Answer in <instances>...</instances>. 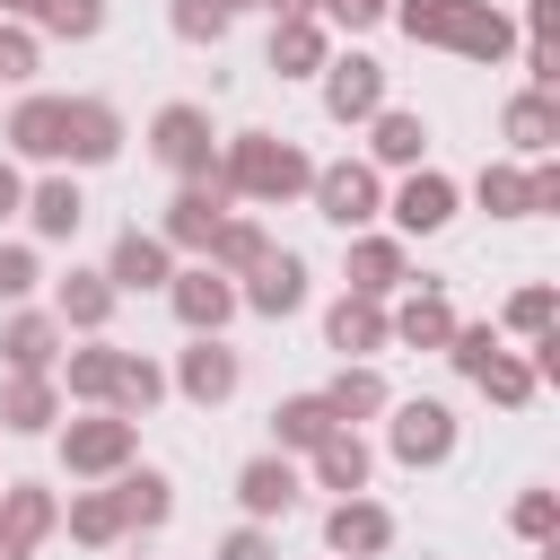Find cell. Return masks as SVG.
I'll use <instances>...</instances> for the list:
<instances>
[{
    "instance_id": "7c38bea8",
    "label": "cell",
    "mask_w": 560,
    "mask_h": 560,
    "mask_svg": "<svg viewBox=\"0 0 560 560\" xmlns=\"http://www.w3.org/2000/svg\"><path fill=\"white\" fill-rule=\"evenodd\" d=\"M184 385H192V394L210 402V394H228V385H236V359H228V350H192V368H184Z\"/></svg>"
},
{
    "instance_id": "603a6c76",
    "label": "cell",
    "mask_w": 560,
    "mask_h": 560,
    "mask_svg": "<svg viewBox=\"0 0 560 560\" xmlns=\"http://www.w3.org/2000/svg\"><path fill=\"white\" fill-rule=\"evenodd\" d=\"M376 149H385V158H411V149H420V122H411V114H385Z\"/></svg>"
},
{
    "instance_id": "9a60e30c",
    "label": "cell",
    "mask_w": 560,
    "mask_h": 560,
    "mask_svg": "<svg viewBox=\"0 0 560 560\" xmlns=\"http://www.w3.org/2000/svg\"><path fill=\"white\" fill-rule=\"evenodd\" d=\"M175 306H184L192 324H219V315H228V289H219V280L201 271V280H184V289H175Z\"/></svg>"
},
{
    "instance_id": "ac0fdd59",
    "label": "cell",
    "mask_w": 560,
    "mask_h": 560,
    "mask_svg": "<svg viewBox=\"0 0 560 560\" xmlns=\"http://www.w3.org/2000/svg\"><path fill=\"white\" fill-rule=\"evenodd\" d=\"M122 455V420H105V429H79L70 438V464H114Z\"/></svg>"
},
{
    "instance_id": "3957f363",
    "label": "cell",
    "mask_w": 560,
    "mask_h": 560,
    "mask_svg": "<svg viewBox=\"0 0 560 560\" xmlns=\"http://www.w3.org/2000/svg\"><path fill=\"white\" fill-rule=\"evenodd\" d=\"M158 158H175V166H201V158H210V140H201V114H192V105L158 114Z\"/></svg>"
},
{
    "instance_id": "277c9868",
    "label": "cell",
    "mask_w": 560,
    "mask_h": 560,
    "mask_svg": "<svg viewBox=\"0 0 560 560\" xmlns=\"http://www.w3.org/2000/svg\"><path fill=\"white\" fill-rule=\"evenodd\" d=\"M446 438H455V429H446V411H438V402H411V411H402V429H394V446H402L411 464H420V455H446Z\"/></svg>"
},
{
    "instance_id": "f1b7e54d",
    "label": "cell",
    "mask_w": 560,
    "mask_h": 560,
    "mask_svg": "<svg viewBox=\"0 0 560 560\" xmlns=\"http://www.w3.org/2000/svg\"><path fill=\"white\" fill-rule=\"evenodd\" d=\"M332 402H341V411H368V402H376V376H341V394H332Z\"/></svg>"
},
{
    "instance_id": "cb8c5ba5",
    "label": "cell",
    "mask_w": 560,
    "mask_h": 560,
    "mask_svg": "<svg viewBox=\"0 0 560 560\" xmlns=\"http://www.w3.org/2000/svg\"><path fill=\"white\" fill-rule=\"evenodd\" d=\"M394 280V254L385 245H359V289H385Z\"/></svg>"
},
{
    "instance_id": "5bb4252c",
    "label": "cell",
    "mask_w": 560,
    "mask_h": 560,
    "mask_svg": "<svg viewBox=\"0 0 560 560\" xmlns=\"http://www.w3.org/2000/svg\"><path fill=\"white\" fill-rule=\"evenodd\" d=\"M254 306H271V315H280V306H298V262H289V254H280V262H262V280H254Z\"/></svg>"
},
{
    "instance_id": "1f68e13d",
    "label": "cell",
    "mask_w": 560,
    "mask_h": 560,
    "mask_svg": "<svg viewBox=\"0 0 560 560\" xmlns=\"http://www.w3.org/2000/svg\"><path fill=\"white\" fill-rule=\"evenodd\" d=\"M26 280H35V271H26V254H0V298H18Z\"/></svg>"
},
{
    "instance_id": "44dd1931",
    "label": "cell",
    "mask_w": 560,
    "mask_h": 560,
    "mask_svg": "<svg viewBox=\"0 0 560 560\" xmlns=\"http://www.w3.org/2000/svg\"><path fill=\"white\" fill-rule=\"evenodd\" d=\"M332 341H341V350H368V341H376V315H368V306H341V315H332Z\"/></svg>"
},
{
    "instance_id": "ffe728a7",
    "label": "cell",
    "mask_w": 560,
    "mask_h": 560,
    "mask_svg": "<svg viewBox=\"0 0 560 560\" xmlns=\"http://www.w3.org/2000/svg\"><path fill=\"white\" fill-rule=\"evenodd\" d=\"M210 228H219L210 192H184V201H175V236H210Z\"/></svg>"
},
{
    "instance_id": "7402d4cb",
    "label": "cell",
    "mask_w": 560,
    "mask_h": 560,
    "mask_svg": "<svg viewBox=\"0 0 560 560\" xmlns=\"http://www.w3.org/2000/svg\"><path fill=\"white\" fill-rule=\"evenodd\" d=\"M175 26H184V35H219V26H228V0H184Z\"/></svg>"
},
{
    "instance_id": "2e32d148",
    "label": "cell",
    "mask_w": 560,
    "mask_h": 560,
    "mask_svg": "<svg viewBox=\"0 0 560 560\" xmlns=\"http://www.w3.org/2000/svg\"><path fill=\"white\" fill-rule=\"evenodd\" d=\"M35 525H44V499L26 490V499L9 508V525H0V560H26V534H35Z\"/></svg>"
},
{
    "instance_id": "6da1fadb",
    "label": "cell",
    "mask_w": 560,
    "mask_h": 560,
    "mask_svg": "<svg viewBox=\"0 0 560 560\" xmlns=\"http://www.w3.org/2000/svg\"><path fill=\"white\" fill-rule=\"evenodd\" d=\"M411 35H446V44L490 52V44H499V18H472V9H455V0H411Z\"/></svg>"
},
{
    "instance_id": "836d02e7",
    "label": "cell",
    "mask_w": 560,
    "mask_h": 560,
    "mask_svg": "<svg viewBox=\"0 0 560 560\" xmlns=\"http://www.w3.org/2000/svg\"><path fill=\"white\" fill-rule=\"evenodd\" d=\"M228 560H271V551H262L254 534H236V542H228Z\"/></svg>"
},
{
    "instance_id": "f546056e",
    "label": "cell",
    "mask_w": 560,
    "mask_h": 560,
    "mask_svg": "<svg viewBox=\"0 0 560 560\" xmlns=\"http://www.w3.org/2000/svg\"><path fill=\"white\" fill-rule=\"evenodd\" d=\"M9 420H18V429H35V420H44V394H35V385H18V394H9Z\"/></svg>"
},
{
    "instance_id": "52a82bcc",
    "label": "cell",
    "mask_w": 560,
    "mask_h": 560,
    "mask_svg": "<svg viewBox=\"0 0 560 560\" xmlns=\"http://www.w3.org/2000/svg\"><path fill=\"white\" fill-rule=\"evenodd\" d=\"M289 499H298V472H289V464H254V472H245V508L271 516V508H289Z\"/></svg>"
},
{
    "instance_id": "4dcf8cb0",
    "label": "cell",
    "mask_w": 560,
    "mask_h": 560,
    "mask_svg": "<svg viewBox=\"0 0 560 560\" xmlns=\"http://www.w3.org/2000/svg\"><path fill=\"white\" fill-rule=\"evenodd\" d=\"M219 254H228V262H254L262 245H254V228H228V236H219Z\"/></svg>"
},
{
    "instance_id": "4316f807",
    "label": "cell",
    "mask_w": 560,
    "mask_h": 560,
    "mask_svg": "<svg viewBox=\"0 0 560 560\" xmlns=\"http://www.w3.org/2000/svg\"><path fill=\"white\" fill-rule=\"evenodd\" d=\"M9 359L35 368V359H44V324H18V332H9Z\"/></svg>"
},
{
    "instance_id": "ba28073f",
    "label": "cell",
    "mask_w": 560,
    "mask_h": 560,
    "mask_svg": "<svg viewBox=\"0 0 560 560\" xmlns=\"http://www.w3.org/2000/svg\"><path fill=\"white\" fill-rule=\"evenodd\" d=\"M376 105V61H341V79H332V114H368Z\"/></svg>"
},
{
    "instance_id": "8fae6325",
    "label": "cell",
    "mask_w": 560,
    "mask_h": 560,
    "mask_svg": "<svg viewBox=\"0 0 560 560\" xmlns=\"http://www.w3.org/2000/svg\"><path fill=\"white\" fill-rule=\"evenodd\" d=\"M35 228H44V236H70V228H79V192H70V184H44V192H35Z\"/></svg>"
},
{
    "instance_id": "4fadbf2b",
    "label": "cell",
    "mask_w": 560,
    "mask_h": 560,
    "mask_svg": "<svg viewBox=\"0 0 560 560\" xmlns=\"http://www.w3.org/2000/svg\"><path fill=\"white\" fill-rule=\"evenodd\" d=\"M332 542H341V551H376V542H385V516H376V508H341V516H332Z\"/></svg>"
},
{
    "instance_id": "5b68a950",
    "label": "cell",
    "mask_w": 560,
    "mask_h": 560,
    "mask_svg": "<svg viewBox=\"0 0 560 560\" xmlns=\"http://www.w3.org/2000/svg\"><path fill=\"white\" fill-rule=\"evenodd\" d=\"M368 201H376V184H368L359 166H332V175H324V219L350 228V219H368Z\"/></svg>"
},
{
    "instance_id": "d4e9b609",
    "label": "cell",
    "mask_w": 560,
    "mask_h": 560,
    "mask_svg": "<svg viewBox=\"0 0 560 560\" xmlns=\"http://www.w3.org/2000/svg\"><path fill=\"white\" fill-rule=\"evenodd\" d=\"M44 9H52V26H70V35L96 26V0H44Z\"/></svg>"
},
{
    "instance_id": "8992f818",
    "label": "cell",
    "mask_w": 560,
    "mask_h": 560,
    "mask_svg": "<svg viewBox=\"0 0 560 560\" xmlns=\"http://www.w3.org/2000/svg\"><path fill=\"white\" fill-rule=\"evenodd\" d=\"M158 271H166V254H158L149 236H122V245H114V280H122V289H149Z\"/></svg>"
},
{
    "instance_id": "83f0119b",
    "label": "cell",
    "mask_w": 560,
    "mask_h": 560,
    "mask_svg": "<svg viewBox=\"0 0 560 560\" xmlns=\"http://www.w3.org/2000/svg\"><path fill=\"white\" fill-rule=\"evenodd\" d=\"M542 131H551V105H516V140H534V149H542Z\"/></svg>"
},
{
    "instance_id": "d6a6232c",
    "label": "cell",
    "mask_w": 560,
    "mask_h": 560,
    "mask_svg": "<svg viewBox=\"0 0 560 560\" xmlns=\"http://www.w3.org/2000/svg\"><path fill=\"white\" fill-rule=\"evenodd\" d=\"M376 9H385V0H332V18H350V26H359V18H376Z\"/></svg>"
},
{
    "instance_id": "e0dca14e",
    "label": "cell",
    "mask_w": 560,
    "mask_h": 560,
    "mask_svg": "<svg viewBox=\"0 0 560 560\" xmlns=\"http://www.w3.org/2000/svg\"><path fill=\"white\" fill-rule=\"evenodd\" d=\"M324 429H332V402H289L280 411V438H298V446H315Z\"/></svg>"
},
{
    "instance_id": "484cf974",
    "label": "cell",
    "mask_w": 560,
    "mask_h": 560,
    "mask_svg": "<svg viewBox=\"0 0 560 560\" xmlns=\"http://www.w3.org/2000/svg\"><path fill=\"white\" fill-rule=\"evenodd\" d=\"M402 332H411V341H438V332H446V306H411Z\"/></svg>"
},
{
    "instance_id": "30bf717a",
    "label": "cell",
    "mask_w": 560,
    "mask_h": 560,
    "mask_svg": "<svg viewBox=\"0 0 560 560\" xmlns=\"http://www.w3.org/2000/svg\"><path fill=\"white\" fill-rule=\"evenodd\" d=\"M61 122H70V105H26L18 114V149H61Z\"/></svg>"
},
{
    "instance_id": "d6986e66",
    "label": "cell",
    "mask_w": 560,
    "mask_h": 560,
    "mask_svg": "<svg viewBox=\"0 0 560 560\" xmlns=\"http://www.w3.org/2000/svg\"><path fill=\"white\" fill-rule=\"evenodd\" d=\"M324 481H332V490H359V481H368V455H359V446H324Z\"/></svg>"
},
{
    "instance_id": "e575fe53",
    "label": "cell",
    "mask_w": 560,
    "mask_h": 560,
    "mask_svg": "<svg viewBox=\"0 0 560 560\" xmlns=\"http://www.w3.org/2000/svg\"><path fill=\"white\" fill-rule=\"evenodd\" d=\"M9 201H18V184H9V166H0V210H9Z\"/></svg>"
},
{
    "instance_id": "7a4b0ae2",
    "label": "cell",
    "mask_w": 560,
    "mask_h": 560,
    "mask_svg": "<svg viewBox=\"0 0 560 560\" xmlns=\"http://www.w3.org/2000/svg\"><path fill=\"white\" fill-rule=\"evenodd\" d=\"M236 175H245L254 192H289V184H306V158H298V149H262V140H245V149H236Z\"/></svg>"
},
{
    "instance_id": "9c48e42d",
    "label": "cell",
    "mask_w": 560,
    "mask_h": 560,
    "mask_svg": "<svg viewBox=\"0 0 560 560\" xmlns=\"http://www.w3.org/2000/svg\"><path fill=\"white\" fill-rule=\"evenodd\" d=\"M402 228H438L446 219V184L438 175H420V184H402V210H394Z\"/></svg>"
},
{
    "instance_id": "d590c367",
    "label": "cell",
    "mask_w": 560,
    "mask_h": 560,
    "mask_svg": "<svg viewBox=\"0 0 560 560\" xmlns=\"http://www.w3.org/2000/svg\"><path fill=\"white\" fill-rule=\"evenodd\" d=\"M18 9H35V0H18Z\"/></svg>"
}]
</instances>
